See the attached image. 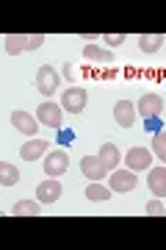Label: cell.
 Masks as SVG:
<instances>
[{
  "label": "cell",
  "instance_id": "cell-1",
  "mask_svg": "<svg viewBox=\"0 0 166 250\" xmlns=\"http://www.w3.org/2000/svg\"><path fill=\"white\" fill-rule=\"evenodd\" d=\"M58 83H61V78H58L55 67H50V64H42V67H39V72H36V89L50 98V95H55Z\"/></svg>",
  "mask_w": 166,
  "mask_h": 250
},
{
  "label": "cell",
  "instance_id": "cell-2",
  "mask_svg": "<svg viewBox=\"0 0 166 250\" xmlns=\"http://www.w3.org/2000/svg\"><path fill=\"white\" fill-rule=\"evenodd\" d=\"M61 106H64V111H70V114H80V111L86 108V89H80V86L64 89Z\"/></svg>",
  "mask_w": 166,
  "mask_h": 250
},
{
  "label": "cell",
  "instance_id": "cell-3",
  "mask_svg": "<svg viewBox=\"0 0 166 250\" xmlns=\"http://www.w3.org/2000/svg\"><path fill=\"white\" fill-rule=\"evenodd\" d=\"M149 161H152V153H149L147 147H130V150L125 153V164H128V170H133V172L149 170Z\"/></svg>",
  "mask_w": 166,
  "mask_h": 250
},
{
  "label": "cell",
  "instance_id": "cell-4",
  "mask_svg": "<svg viewBox=\"0 0 166 250\" xmlns=\"http://www.w3.org/2000/svg\"><path fill=\"white\" fill-rule=\"evenodd\" d=\"M67 167H70V156L64 150L47 153V159H44V172H47L50 178H58L61 172H67Z\"/></svg>",
  "mask_w": 166,
  "mask_h": 250
},
{
  "label": "cell",
  "instance_id": "cell-5",
  "mask_svg": "<svg viewBox=\"0 0 166 250\" xmlns=\"http://www.w3.org/2000/svg\"><path fill=\"white\" fill-rule=\"evenodd\" d=\"M166 108V103H164V98L161 95H141V100H139V111L144 120H152V117H158L161 111Z\"/></svg>",
  "mask_w": 166,
  "mask_h": 250
},
{
  "label": "cell",
  "instance_id": "cell-6",
  "mask_svg": "<svg viewBox=\"0 0 166 250\" xmlns=\"http://www.w3.org/2000/svg\"><path fill=\"white\" fill-rule=\"evenodd\" d=\"M36 120H39V125L58 128V125H61V106H55V103H39V108H36Z\"/></svg>",
  "mask_w": 166,
  "mask_h": 250
},
{
  "label": "cell",
  "instance_id": "cell-7",
  "mask_svg": "<svg viewBox=\"0 0 166 250\" xmlns=\"http://www.w3.org/2000/svg\"><path fill=\"white\" fill-rule=\"evenodd\" d=\"M61 192H64V189H61L58 181L47 178V181H42V184L36 187V200H39V203H55V200L61 197Z\"/></svg>",
  "mask_w": 166,
  "mask_h": 250
},
{
  "label": "cell",
  "instance_id": "cell-8",
  "mask_svg": "<svg viewBox=\"0 0 166 250\" xmlns=\"http://www.w3.org/2000/svg\"><path fill=\"white\" fill-rule=\"evenodd\" d=\"M136 106H133L130 100H119V103H114V120L116 125H122V128H130L133 123H136Z\"/></svg>",
  "mask_w": 166,
  "mask_h": 250
},
{
  "label": "cell",
  "instance_id": "cell-9",
  "mask_svg": "<svg viewBox=\"0 0 166 250\" xmlns=\"http://www.w3.org/2000/svg\"><path fill=\"white\" fill-rule=\"evenodd\" d=\"M136 184H139V178H136L133 170H116L114 175H111V189H114V192H133Z\"/></svg>",
  "mask_w": 166,
  "mask_h": 250
},
{
  "label": "cell",
  "instance_id": "cell-10",
  "mask_svg": "<svg viewBox=\"0 0 166 250\" xmlns=\"http://www.w3.org/2000/svg\"><path fill=\"white\" fill-rule=\"evenodd\" d=\"M11 125H14L17 131H22V134L34 136L36 128H39V120H34L28 111H11Z\"/></svg>",
  "mask_w": 166,
  "mask_h": 250
},
{
  "label": "cell",
  "instance_id": "cell-11",
  "mask_svg": "<svg viewBox=\"0 0 166 250\" xmlns=\"http://www.w3.org/2000/svg\"><path fill=\"white\" fill-rule=\"evenodd\" d=\"M80 170H83V175L92 181H103L105 178V167H103V161L97 159V156H83L80 159Z\"/></svg>",
  "mask_w": 166,
  "mask_h": 250
},
{
  "label": "cell",
  "instance_id": "cell-12",
  "mask_svg": "<svg viewBox=\"0 0 166 250\" xmlns=\"http://www.w3.org/2000/svg\"><path fill=\"white\" fill-rule=\"evenodd\" d=\"M147 187L155 197H166V167H155L147 175Z\"/></svg>",
  "mask_w": 166,
  "mask_h": 250
},
{
  "label": "cell",
  "instance_id": "cell-13",
  "mask_svg": "<svg viewBox=\"0 0 166 250\" xmlns=\"http://www.w3.org/2000/svg\"><path fill=\"white\" fill-rule=\"evenodd\" d=\"M47 147H50V142H44V139H31V142H25L19 147V156L25 161H36L39 156L47 153Z\"/></svg>",
  "mask_w": 166,
  "mask_h": 250
},
{
  "label": "cell",
  "instance_id": "cell-14",
  "mask_svg": "<svg viewBox=\"0 0 166 250\" xmlns=\"http://www.w3.org/2000/svg\"><path fill=\"white\" fill-rule=\"evenodd\" d=\"M97 159L103 161L105 172L116 170V164H119V147H116V145H111V142H105L103 147H100V153H97Z\"/></svg>",
  "mask_w": 166,
  "mask_h": 250
},
{
  "label": "cell",
  "instance_id": "cell-15",
  "mask_svg": "<svg viewBox=\"0 0 166 250\" xmlns=\"http://www.w3.org/2000/svg\"><path fill=\"white\" fill-rule=\"evenodd\" d=\"M3 45H6V53L17 56V53H22V50H28V45H31V36H28V34H9Z\"/></svg>",
  "mask_w": 166,
  "mask_h": 250
},
{
  "label": "cell",
  "instance_id": "cell-16",
  "mask_svg": "<svg viewBox=\"0 0 166 250\" xmlns=\"http://www.w3.org/2000/svg\"><path fill=\"white\" fill-rule=\"evenodd\" d=\"M164 42H166L164 34H144V36H139V47L144 50V53H155Z\"/></svg>",
  "mask_w": 166,
  "mask_h": 250
},
{
  "label": "cell",
  "instance_id": "cell-17",
  "mask_svg": "<svg viewBox=\"0 0 166 250\" xmlns=\"http://www.w3.org/2000/svg\"><path fill=\"white\" fill-rule=\"evenodd\" d=\"M17 181H19V170L11 161H3V164H0V184H3V187H14Z\"/></svg>",
  "mask_w": 166,
  "mask_h": 250
},
{
  "label": "cell",
  "instance_id": "cell-18",
  "mask_svg": "<svg viewBox=\"0 0 166 250\" xmlns=\"http://www.w3.org/2000/svg\"><path fill=\"white\" fill-rule=\"evenodd\" d=\"M83 59H89V62H114V53L103 50V47H97V45H86L83 47Z\"/></svg>",
  "mask_w": 166,
  "mask_h": 250
},
{
  "label": "cell",
  "instance_id": "cell-19",
  "mask_svg": "<svg viewBox=\"0 0 166 250\" xmlns=\"http://www.w3.org/2000/svg\"><path fill=\"white\" fill-rule=\"evenodd\" d=\"M11 214H14V217H31V214H39V203H34V200H19V203L11 206Z\"/></svg>",
  "mask_w": 166,
  "mask_h": 250
},
{
  "label": "cell",
  "instance_id": "cell-20",
  "mask_svg": "<svg viewBox=\"0 0 166 250\" xmlns=\"http://www.w3.org/2000/svg\"><path fill=\"white\" fill-rule=\"evenodd\" d=\"M111 192H114V189H105L100 181H94V184H89V187H86V197H89V200H108Z\"/></svg>",
  "mask_w": 166,
  "mask_h": 250
},
{
  "label": "cell",
  "instance_id": "cell-21",
  "mask_svg": "<svg viewBox=\"0 0 166 250\" xmlns=\"http://www.w3.org/2000/svg\"><path fill=\"white\" fill-rule=\"evenodd\" d=\"M152 147H155V156L161 161H166V131H158L155 139H152Z\"/></svg>",
  "mask_w": 166,
  "mask_h": 250
},
{
  "label": "cell",
  "instance_id": "cell-22",
  "mask_svg": "<svg viewBox=\"0 0 166 250\" xmlns=\"http://www.w3.org/2000/svg\"><path fill=\"white\" fill-rule=\"evenodd\" d=\"M144 211H147V214H152V217H161V214H164V203H161V197L149 200V203L144 206Z\"/></svg>",
  "mask_w": 166,
  "mask_h": 250
},
{
  "label": "cell",
  "instance_id": "cell-23",
  "mask_svg": "<svg viewBox=\"0 0 166 250\" xmlns=\"http://www.w3.org/2000/svg\"><path fill=\"white\" fill-rule=\"evenodd\" d=\"M105 42H108L111 47H114V45H122L125 36H122V34H108V36H105Z\"/></svg>",
  "mask_w": 166,
  "mask_h": 250
},
{
  "label": "cell",
  "instance_id": "cell-24",
  "mask_svg": "<svg viewBox=\"0 0 166 250\" xmlns=\"http://www.w3.org/2000/svg\"><path fill=\"white\" fill-rule=\"evenodd\" d=\"M42 42H44V36H39V34H34V36H31V45H28V50H36V47L42 45Z\"/></svg>",
  "mask_w": 166,
  "mask_h": 250
},
{
  "label": "cell",
  "instance_id": "cell-25",
  "mask_svg": "<svg viewBox=\"0 0 166 250\" xmlns=\"http://www.w3.org/2000/svg\"><path fill=\"white\" fill-rule=\"evenodd\" d=\"M64 78H67V81H72V64H70V62L64 64Z\"/></svg>",
  "mask_w": 166,
  "mask_h": 250
}]
</instances>
